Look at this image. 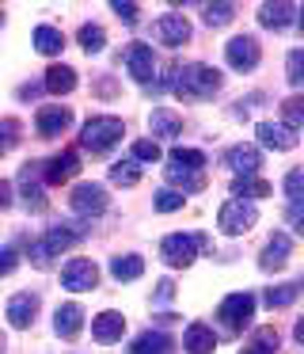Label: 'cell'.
<instances>
[{"label": "cell", "instance_id": "18", "mask_svg": "<svg viewBox=\"0 0 304 354\" xmlns=\"http://www.w3.org/2000/svg\"><path fill=\"white\" fill-rule=\"evenodd\" d=\"M35 316H38V293H15L8 301V320H12V328H30Z\"/></svg>", "mask_w": 304, "mask_h": 354}, {"label": "cell", "instance_id": "5", "mask_svg": "<svg viewBox=\"0 0 304 354\" xmlns=\"http://www.w3.org/2000/svg\"><path fill=\"white\" fill-rule=\"evenodd\" d=\"M106 187L103 183H91V179H84V183L73 187V194H68V209L80 217H99L106 209Z\"/></svg>", "mask_w": 304, "mask_h": 354}, {"label": "cell", "instance_id": "39", "mask_svg": "<svg viewBox=\"0 0 304 354\" xmlns=\"http://www.w3.org/2000/svg\"><path fill=\"white\" fill-rule=\"evenodd\" d=\"M301 194H304V171L301 168H289V176H285V198L289 202H301Z\"/></svg>", "mask_w": 304, "mask_h": 354}, {"label": "cell", "instance_id": "13", "mask_svg": "<svg viewBox=\"0 0 304 354\" xmlns=\"http://www.w3.org/2000/svg\"><path fill=\"white\" fill-rule=\"evenodd\" d=\"M289 255H293V236H289V232H274V240L263 248V255H258V267L263 270H281L289 263Z\"/></svg>", "mask_w": 304, "mask_h": 354}, {"label": "cell", "instance_id": "19", "mask_svg": "<svg viewBox=\"0 0 304 354\" xmlns=\"http://www.w3.org/2000/svg\"><path fill=\"white\" fill-rule=\"evenodd\" d=\"M84 328V308L80 305H57V313H53V331H57L61 339H76Z\"/></svg>", "mask_w": 304, "mask_h": 354}, {"label": "cell", "instance_id": "23", "mask_svg": "<svg viewBox=\"0 0 304 354\" xmlns=\"http://www.w3.org/2000/svg\"><path fill=\"white\" fill-rule=\"evenodd\" d=\"M171 335L167 331H141V335L129 343V354H171Z\"/></svg>", "mask_w": 304, "mask_h": 354}, {"label": "cell", "instance_id": "14", "mask_svg": "<svg viewBox=\"0 0 304 354\" xmlns=\"http://www.w3.org/2000/svg\"><path fill=\"white\" fill-rule=\"evenodd\" d=\"M225 164L236 171V176H258V168H263V153H258L255 145H232L225 153Z\"/></svg>", "mask_w": 304, "mask_h": 354}, {"label": "cell", "instance_id": "3", "mask_svg": "<svg viewBox=\"0 0 304 354\" xmlns=\"http://www.w3.org/2000/svg\"><path fill=\"white\" fill-rule=\"evenodd\" d=\"M202 248L209 252V240L205 236H194V232H171V236H164V244H160V259H164L167 267H190Z\"/></svg>", "mask_w": 304, "mask_h": 354}, {"label": "cell", "instance_id": "36", "mask_svg": "<svg viewBox=\"0 0 304 354\" xmlns=\"http://www.w3.org/2000/svg\"><path fill=\"white\" fill-rule=\"evenodd\" d=\"M133 164H152V160H160V145L152 138H137L133 141V156H129Z\"/></svg>", "mask_w": 304, "mask_h": 354}, {"label": "cell", "instance_id": "17", "mask_svg": "<svg viewBox=\"0 0 304 354\" xmlns=\"http://www.w3.org/2000/svg\"><path fill=\"white\" fill-rule=\"evenodd\" d=\"M91 335H95L99 343H118V339L126 335V316L114 313V308L99 313L95 320H91Z\"/></svg>", "mask_w": 304, "mask_h": 354}, {"label": "cell", "instance_id": "1", "mask_svg": "<svg viewBox=\"0 0 304 354\" xmlns=\"http://www.w3.org/2000/svg\"><path fill=\"white\" fill-rule=\"evenodd\" d=\"M171 92L179 95V100H213V95L225 88V77H220V69H213V65L205 62H190L182 65V69L171 73Z\"/></svg>", "mask_w": 304, "mask_h": 354}, {"label": "cell", "instance_id": "2", "mask_svg": "<svg viewBox=\"0 0 304 354\" xmlns=\"http://www.w3.org/2000/svg\"><path fill=\"white\" fill-rule=\"evenodd\" d=\"M122 138H126V126L114 115H95V118H88L84 130H80V145L88 149V153H111Z\"/></svg>", "mask_w": 304, "mask_h": 354}, {"label": "cell", "instance_id": "7", "mask_svg": "<svg viewBox=\"0 0 304 354\" xmlns=\"http://www.w3.org/2000/svg\"><path fill=\"white\" fill-rule=\"evenodd\" d=\"M225 62L232 65L236 73H251L258 62H263V50H258V39H255V35H236V39L225 46Z\"/></svg>", "mask_w": 304, "mask_h": 354}, {"label": "cell", "instance_id": "6", "mask_svg": "<svg viewBox=\"0 0 304 354\" xmlns=\"http://www.w3.org/2000/svg\"><path fill=\"white\" fill-rule=\"evenodd\" d=\"M251 316H255V293H247V290L228 293V297L220 301V308H217V320H225L228 331H243Z\"/></svg>", "mask_w": 304, "mask_h": 354}, {"label": "cell", "instance_id": "31", "mask_svg": "<svg viewBox=\"0 0 304 354\" xmlns=\"http://www.w3.org/2000/svg\"><path fill=\"white\" fill-rule=\"evenodd\" d=\"M76 42H80L84 54H99V50L106 46V31L99 24H84L80 31H76Z\"/></svg>", "mask_w": 304, "mask_h": 354}, {"label": "cell", "instance_id": "29", "mask_svg": "<svg viewBox=\"0 0 304 354\" xmlns=\"http://www.w3.org/2000/svg\"><path fill=\"white\" fill-rule=\"evenodd\" d=\"M111 274L118 282H137L144 274V259L141 255H118V259H111Z\"/></svg>", "mask_w": 304, "mask_h": 354}, {"label": "cell", "instance_id": "32", "mask_svg": "<svg viewBox=\"0 0 304 354\" xmlns=\"http://www.w3.org/2000/svg\"><path fill=\"white\" fill-rule=\"evenodd\" d=\"M296 293H301V286H296V282L274 286V290L263 293V305H266V308H289V305L296 301Z\"/></svg>", "mask_w": 304, "mask_h": 354}, {"label": "cell", "instance_id": "11", "mask_svg": "<svg viewBox=\"0 0 304 354\" xmlns=\"http://www.w3.org/2000/svg\"><path fill=\"white\" fill-rule=\"evenodd\" d=\"M42 168V179L46 183H65V179H73L76 171H80V156L73 153V149H65V153L50 156L46 164H38Z\"/></svg>", "mask_w": 304, "mask_h": 354}, {"label": "cell", "instance_id": "21", "mask_svg": "<svg viewBox=\"0 0 304 354\" xmlns=\"http://www.w3.org/2000/svg\"><path fill=\"white\" fill-rule=\"evenodd\" d=\"M182 346H187L190 354H213V351H217V335H213L209 324L194 320L187 328V335H182Z\"/></svg>", "mask_w": 304, "mask_h": 354}, {"label": "cell", "instance_id": "8", "mask_svg": "<svg viewBox=\"0 0 304 354\" xmlns=\"http://www.w3.org/2000/svg\"><path fill=\"white\" fill-rule=\"evenodd\" d=\"M95 282H99V267L91 259H68L65 267H61V286L73 290V293L95 290Z\"/></svg>", "mask_w": 304, "mask_h": 354}, {"label": "cell", "instance_id": "46", "mask_svg": "<svg viewBox=\"0 0 304 354\" xmlns=\"http://www.w3.org/2000/svg\"><path fill=\"white\" fill-rule=\"evenodd\" d=\"M0 354H4V335H0Z\"/></svg>", "mask_w": 304, "mask_h": 354}, {"label": "cell", "instance_id": "26", "mask_svg": "<svg viewBox=\"0 0 304 354\" xmlns=\"http://www.w3.org/2000/svg\"><path fill=\"white\" fill-rule=\"evenodd\" d=\"M42 88H46V92H53V95H68L76 88V69H68V65H50V69H46Z\"/></svg>", "mask_w": 304, "mask_h": 354}, {"label": "cell", "instance_id": "33", "mask_svg": "<svg viewBox=\"0 0 304 354\" xmlns=\"http://www.w3.org/2000/svg\"><path fill=\"white\" fill-rule=\"evenodd\" d=\"M111 183L114 187H137V183H141V168H137L133 160L111 164Z\"/></svg>", "mask_w": 304, "mask_h": 354}, {"label": "cell", "instance_id": "27", "mask_svg": "<svg viewBox=\"0 0 304 354\" xmlns=\"http://www.w3.org/2000/svg\"><path fill=\"white\" fill-rule=\"evenodd\" d=\"M35 50L46 54V57H57L61 50H65V35H61L57 27H50V24L35 27Z\"/></svg>", "mask_w": 304, "mask_h": 354}, {"label": "cell", "instance_id": "38", "mask_svg": "<svg viewBox=\"0 0 304 354\" xmlns=\"http://www.w3.org/2000/svg\"><path fill=\"white\" fill-rule=\"evenodd\" d=\"M152 202H156L160 214H175V209H182V194H179V191H171V187H160Z\"/></svg>", "mask_w": 304, "mask_h": 354}, {"label": "cell", "instance_id": "12", "mask_svg": "<svg viewBox=\"0 0 304 354\" xmlns=\"http://www.w3.org/2000/svg\"><path fill=\"white\" fill-rule=\"evenodd\" d=\"M255 133H258V145L263 149H278V153L296 149V130H289V126H281V122H258Z\"/></svg>", "mask_w": 304, "mask_h": 354}, {"label": "cell", "instance_id": "35", "mask_svg": "<svg viewBox=\"0 0 304 354\" xmlns=\"http://www.w3.org/2000/svg\"><path fill=\"white\" fill-rule=\"evenodd\" d=\"M232 16H236L232 4H205V8H202V24L205 27H228V24H232Z\"/></svg>", "mask_w": 304, "mask_h": 354}, {"label": "cell", "instance_id": "34", "mask_svg": "<svg viewBox=\"0 0 304 354\" xmlns=\"http://www.w3.org/2000/svg\"><path fill=\"white\" fill-rule=\"evenodd\" d=\"M278 343H281V339H278V331H274V328H258L255 335H251V343H247V354H274V351H278Z\"/></svg>", "mask_w": 304, "mask_h": 354}, {"label": "cell", "instance_id": "24", "mask_svg": "<svg viewBox=\"0 0 304 354\" xmlns=\"http://www.w3.org/2000/svg\"><path fill=\"white\" fill-rule=\"evenodd\" d=\"M164 176H167V183H171V191H179V194H198L205 187V171H187V168H171V164H167Z\"/></svg>", "mask_w": 304, "mask_h": 354}, {"label": "cell", "instance_id": "4", "mask_svg": "<svg viewBox=\"0 0 304 354\" xmlns=\"http://www.w3.org/2000/svg\"><path fill=\"white\" fill-rule=\"evenodd\" d=\"M255 221H258V206H255V202L228 198L225 206L217 209V229L228 232V236H240V232L255 229Z\"/></svg>", "mask_w": 304, "mask_h": 354}, {"label": "cell", "instance_id": "25", "mask_svg": "<svg viewBox=\"0 0 304 354\" xmlns=\"http://www.w3.org/2000/svg\"><path fill=\"white\" fill-rule=\"evenodd\" d=\"M149 130H152V141H156V138H179L182 118L175 115L171 107H156V111H152V118H149Z\"/></svg>", "mask_w": 304, "mask_h": 354}, {"label": "cell", "instance_id": "44", "mask_svg": "<svg viewBox=\"0 0 304 354\" xmlns=\"http://www.w3.org/2000/svg\"><path fill=\"white\" fill-rule=\"evenodd\" d=\"M111 8L118 12V19H122V24H137V4H129V0H126V4H122V0H114Z\"/></svg>", "mask_w": 304, "mask_h": 354}, {"label": "cell", "instance_id": "9", "mask_svg": "<svg viewBox=\"0 0 304 354\" xmlns=\"http://www.w3.org/2000/svg\"><path fill=\"white\" fill-rule=\"evenodd\" d=\"M126 69H129V77H133L137 84H149L152 73H156L152 46H144V42H129V46H126Z\"/></svg>", "mask_w": 304, "mask_h": 354}, {"label": "cell", "instance_id": "43", "mask_svg": "<svg viewBox=\"0 0 304 354\" xmlns=\"http://www.w3.org/2000/svg\"><path fill=\"white\" fill-rule=\"evenodd\" d=\"M175 301V282L171 278H160L156 282V305H171Z\"/></svg>", "mask_w": 304, "mask_h": 354}, {"label": "cell", "instance_id": "15", "mask_svg": "<svg viewBox=\"0 0 304 354\" xmlns=\"http://www.w3.org/2000/svg\"><path fill=\"white\" fill-rule=\"evenodd\" d=\"M258 24H263L266 31H285V27L296 24V4H289V0L263 4V8H258Z\"/></svg>", "mask_w": 304, "mask_h": 354}, {"label": "cell", "instance_id": "28", "mask_svg": "<svg viewBox=\"0 0 304 354\" xmlns=\"http://www.w3.org/2000/svg\"><path fill=\"white\" fill-rule=\"evenodd\" d=\"M232 194H236L240 202L266 198V194H270V183H266V179H258V176H236V179H232Z\"/></svg>", "mask_w": 304, "mask_h": 354}, {"label": "cell", "instance_id": "37", "mask_svg": "<svg viewBox=\"0 0 304 354\" xmlns=\"http://www.w3.org/2000/svg\"><path fill=\"white\" fill-rule=\"evenodd\" d=\"M285 77H289V84H293V88L304 84V50H289V57H285Z\"/></svg>", "mask_w": 304, "mask_h": 354}, {"label": "cell", "instance_id": "42", "mask_svg": "<svg viewBox=\"0 0 304 354\" xmlns=\"http://www.w3.org/2000/svg\"><path fill=\"white\" fill-rule=\"evenodd\" d=\"M15 133H19V126H15V122H0V156L15 145Z\"/></svg>", "mask_w": 304, "mask_h": 354}, {"label": "cell", "instance_id": "16", "mask_svg": "<svg viewBox=\"0 0 304 354\" xmlns=\"http://www.w3.org/2000/svg\"><path fill=\"white\" fill-rule=\"evenodd\" d=\"M35 126H38L42 138H61V133L73 126V111H68V107H42V111H38V118H35Z\"/></svg>", "mask_w": 304, "mask_h": 354}, {"label": "cell", "instance_id": "40", "mask_svg": "<svg viewBox=\"0 0 304 354\" xmlns=\"http://www.w3.org/2000/svg\"><path fill=\"white\" fill-rule=\"evenodd\" d=\"M281 107H285V122H281V126H289V130H296V126H301V118H304V103L293 95V100H285Z\"/></svg>", "mask_w": 304, "mask_h": 354}, {"label": "cell", "instance_id": "30", "mask_svg": "<svg viewBox=\"0 0 304 354\" xmlns=\"http://www.w3.org/2000/svg\"><path fill=\"white\" fill-rule=\"evenodd\" d=\"M167 164H171V168H187V171H202L205 168V153H202V149L175 145L171 153H167Z\"/></svg>", "mask_w": 304, "mask_h": 354}, {"label": "cell", "instance_id": "22", "mask_svg": "<svg viewBox=\"0 0 304 354\" xmlns=\"http://www.w3.org/2000/svg\"><path fill=\"white\" fill-rule=\"evenodd\" d=\"M35 176H38V164H23V171H19V187H23V202H27V209L42 214V209H46V191L35 183Z\"/></svg>", "mask_w": 304, "mask_h": 354}, {"label": "cell", "instance_id": "45", "mask_svg": "<svg viewBox=\"0 0 304 354\" xmlns=\"http://www.w3.org/2000/svg\"><path fill=\"white\" fill-rule=\"evenodd\" d=\"M8 206H12V183L0 179V209H8Z\"/></svg>", "mask_w": 304, "mask_h": 354}, {"label": "cell", "instance_id": "20", "mask_svg": "<svg viewBox=\"0 0 304 354\" xmlns=\"http://www.w3.org/2000/svg\"><path fill=\"white\" fill-rule=\"evenodd\" d=\"M80 236H84V229H80V225H53V229L46 232V236L38 240V244H42L46 252H50V259H53L57 252H65V248H73Z\"/></svg>", "mask_w": 304, "mask_h": 354}, {"label": "cell", "instance_id": "10", "mask_svg": "<svg viewBox=\"0 0 304 354\" xmlns=\"http://www.w3.org/2000/svg\"><path fill=\"white\" fill-rule=\"evenodd\" d=\"M152 35H156V42H164V46H182V42H190V24H187V16L167 12V16H160L156 24H152Z\"/></svg>", "mask_w": 304, "mask_h": 354}, {"label": "cell", "instance_id": "41", "mask_svg": "<svg viewBox=\"0 0 304 354\" xmlns=\"http://www.w3.org/2000/svg\"><path fill=\"white\" fill-rule=\"evenodd\" d=\"M15 267H19V252L15 248H0V278H8Z\"/></svg>", "mask_w": 304, "mask_h": 354}]
</instances>
